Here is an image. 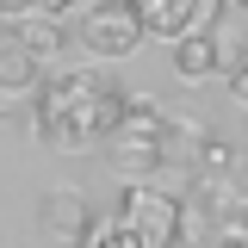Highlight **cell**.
<instances>
[{"mask_svg":"<svg viewBox=\"0 0 248 248\" xmlns=\"http://www.w3.org/2000/svg\"><path fill=\"white\" fill-rule=\"evenodd\" d=\"M211 248H248V230L242 223H223V230L211 236Z\"/></svg>","mask_w":248,"mask_h":248,"instance_id":"7c38bea8","label":"cell"},{"mask_svg":"<svg viewBox=\"0 0 248 248\" xmlns=\"http://www.w3.org/2000/svg\"><path fill=\"white\" fill-rule=\"evenodd\" d=\"M56 6H99V0H50V13H56Z\"/></svg>","mask_w":248,"mask_h":248,"instance_id":"5bb4252c","label":"cell"},{"mask_svg":"<svg viewBox=\"0 0 248 248\" xmlns=\"http://www.w3.org/2000/svg\"><path fill=\"white\" fill-rule=\"evenodd\" d=\"M118 223H124L143 248H180V192H168V186H155V180L124 186Z\"/></svg>","mask_w":248,"mask_h":248,"instance_id":"7a4b0ae2","label":"cell"},{"mask_svg":"<svg viewBox=\"0 0 248 248\" xmlns=\"http://www.w3.org/2000/svg\"><path fill=\"white\" fill-rule=\"evenodd\" d=\"M130 93L106 75V68H62L44 75V87L31 99V130L62 155H81L93 143H112Z\"/></svg>","mask_w":248,"mask_h":248,"instance_id":"6da1fadb","label":"cell"},{"mask_svg":"<svg viewBox=\"0 0 248 248\" xmlns=\"http://www.w3.org/2000/svg\"><path fill=\"white\" fill-rule=\"evenodd\" d=\"M242 13H248V0H242Z\"/></svg>","mask_w":248,"mask_h":248,"instance_id":"2e32d148","label":"cell"},{"mask_svg":"<svg viewBox=\"0 0 248 248\" xmlns=\"http://www.w3.org/2000/svg\"><path fill=\"white\" fill-rule=\"evenodd\" d=\"M106 168H112L124 186L155 180V174L168 168V143H161V137H112V149H106Z\"/></svg>","mask_w":248,"mask_h":248,"instance_id":"8992f818","label":"cell"},{"mask_svg":"<svg viewBox=\"0 0 248 248\" xmlns=\"http://www.w3.org/2000/svg\"><path fill=\"white\" fill-rule=\"evenodd\" d=\"M137 19H143V37H161V44H180L192 31H211L223 0H130Z\"/></svg>","mask_w":248,"mask_h":248,"instance_id":"277c9868","label":"cell"},{"mask_svg":"<svg viewBox=\"0 0 248 248\" xmlns=\"http://www.w3.org/2000/svg\"><path fill=\"white\" fill-rule=\"evenodd\" d=\"M13 37H19V44H25L31 56L37 62H50L62 50V44H68V31L56 25V19H50V13H31V19H13Z\"/></svg>","mask_w":248,"mask_h":248,"instance_id":"9c48e42d","label":"cell"},{"mask_svg":"<svg viewBox=\"0 0 248 248\" xmlns=\"http://www.w3.org/2000/svg\"><path fill=\"white\" fill-rule=\"evenodd\" d=\"M174 75L180 81H211V75H230V56H223V37L211 31H192V37H180L174 44Z\"/></svg>","mask_w":248,"mask_h":248,"instance_id":"52a82bcc","label":"cell"},{"mask_svg":"<svg viewBox=\"0 0 248 248\" xmlns=\"http://www.w3.org/2000/svg\"><path fill=\"white\" fill-rule=\"evenodd\" d=\"M31 13H50V0H0V19H31Z\"/></svg>","mask_w":248,"mask_h":248,"instance_id":"8fae6325","label":"cell"},{"mask_svg":"<svg viewBox=\"0 0 248 248\" xmlns=\"http://www.w3.org/2000/svg\"><path fill=\"white\" fill-rule=\"evenodd\" d=\"M75 44L87 50L93 62H118L143 44V19L130 0H99V6H81V25H75Z\"/></svg>","mask_w":248,"mask_h":248,"instance_id":"3957f363","label":"cell"},{"mask_svg":"<svg viewBox=\"0 0 248 248\" xmlns=\"http://www.w3.org/2000/svg\"><path fill=\"white\" fill-rule=\"evenodd\" d=\"M230 99H236V106H248V56L230 68Z\"/></svg>","mask_w":248,"mask_h":248,"instance_id":"4fadbf2b","label":"cell"},{"mask_svg":"<svg viewBox=\"0 0 248 248\" xmlns=\"http://www.w3.org/2000/svg\"><path fill=\"white\" fill-rule=\"evenodd\" d=\"M37 230L56 236V242H68V248H81V242H87V230H93L87 192H81V186H50L44 205H37Z\"/></svg>","mask_w":248,"mask_h":248,"instance_id":"5b68a950","label":"cell"},{"mask_svg":"<svg viewBox=\"0 0 248 248\" xmlns=\"http://www.w3.org/2000/svg\"><path fill=\"white\" fill-rule=\"evenodd\" d=\"M81 248H143V242L124 230L118 217H106V223H93V230H87V242H81Z\"/></svg>","mask_w":248,"mask_h":248,"instance_id":"30bf717a","label":"cell"},{"mask_svg":"<svg viewBox=\"0 0 248 248\" xmlns=\"http://www.w3.org/2000/svg\"><path fill=\"white\" fill-rule=\"evenodd\" d=\"M236 223H242V230H248V199H242V217H236Z\"/></svg>","mask_w":248,"mask_h":248,"instance_id":"9a60e30c","label":"cell"},{"mask_svg":"<svg viewBox=\"0 0 248 248\" xmlns=\"http://www.w3.org/2000/svg\"><path fill=\"white\" fill-rule=\"evenodd\" d=\"M37 87H44V62L6 31L0 37V93H37Z\"/></svg>","mask_w":248,"mask_h":248,"instance_id":"ba28073f","label":"cell"}]
</instances>
